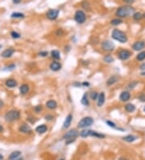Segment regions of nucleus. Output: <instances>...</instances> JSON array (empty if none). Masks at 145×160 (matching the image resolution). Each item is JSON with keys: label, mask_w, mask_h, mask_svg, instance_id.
I'll use <instances>...</instances> for the list:
<instances>
[{"label": "nucleus", "mask_w": 145, "mask_h": 160, "mask_svg": "<svg viewBox=\"0 0 145 160\" xmlns=\"http://www.w3.org/2000/svg\"><path fill=\"white\" fill-rule=\"evenodd\" d=\"M82 8L83 9H85V10H86V11H90V3H89L88 1H83L82 3Z\"/></svg>", "instance_id": "nucleus-35"}, {"label": "nucleus", "mask_w": 145, "mask_h": 160, "mask_svg": "<svg viewBox=\"0 0 145 160\" xmlns=\"http://www.w3.org/2000/svg\"><path fill=\"white\" fill-rule=\"evenodd\" d=\"M94 121H93V117L91 116H86L83 117V118L77 123V127L79 129H86L88 127L91 126Z\"/></svg>", "instance_id": "nucleus-4"}, {"label": "nucleus", "mask_w": 145, "mask_h": 160, "mask_svg": "<svg viewBox=\"0 0 145 160\" xmlns=\"http://www.w3.org/2000/svg\"><path fill=\"white\" fill-rule=\"evenodd\" d=\"M140 75H141V76H145V71H142L140 73Z\"/></svg>", "instance_id": "nucleus-52"}, {"label": "nucleus", "mask_w": 145, "mask_h": 160, "mask_svg": "<svg viewBox=\"0 0 145 160\" xmlns=\"http://www.w3.org/2000/svg\"><path fill=\"white\" fill-rule=\"evenodd\" d=\"M124 109H125L126 112H129V113H132V112H134L135 111V106L132 103H127V104L124 106Z\"/></svg>", "instance_id": "nucleus-21"}, {"label": "nucleus", "mask_w": 145, "mask_h": 160, "mask_svg": "<svg viewBox=\"0 0 145 160\" xmlns=\"http://www.w3.org/2000/svg\"><path fill=\"white\" fill-rule=\"evenodd\" d=\"M102 49L105 52H111L113 51L115 48V45L113 41H109V40H105L102 42Z\"/></svg>", "instance_id": "nucleus-5"}, {"label": "nucleus", "mask_w": 145, "mask_h": 160, "mask_svg": "<svg viewBox=\"0 0 145 160\" xmlns=\"http://www.w3.org/2000/svg\"><path fill=\"white\" fill-rule=\"evenodd\" d=\"M135 12V10L133 7L131 5H124L122 7H119L115 11V16L120 18V19H123V18H127L131 16H133V14Z\"/></svg>", "instance_id": "nucleus-1"}, {"label": "nucleus", "mask_w": 145, "mask_h": 160, "mask_svg": "<svg viewBox=\"0 0 145 160\" xmlns=\"http://www.w3.org/2000/svg\"><path fill=\"white\" fill-rule=\"evenodd\" d=\"M74 20H75V21L77 23H80V24L83 23L86 20V16L85 12H84L83 11H82V10L77 11L76 13H75V15H74Z\"/></svg>", "instance_id": "nucleus-6"}, {"label": "nucleus", "mask_w": 145, "mask_h": 160, "mask_svg": "<svg viewBox=\"0 0 145 160\" xmlns=\"http://www.w3.org/2000/svg\"><path fill=\"white\" fill-rule=\"evenodd\" d=\"M3 131V125H0V133H2Z\"/></svg>", "instance_id": "nucleus-51"}, {"label": "nucleus", "mask_w": 145, "mask_h": 160, "mask_svg": "<svg viewBox=\"0 0 145 160\" xmlns=\"http://www.w3.org/2000/svg\"><path fill=\"white\" fill-rule=\"evenodd\" d=\"M143 112H145V106H144V107H143Z\"/></svg>", "instance_id": "nucleus-56"}, {"label": "nucleus", "mask_w": 145, "mask_h": 160, "mask_svg": "<svg viewBox=\"0 0 145 160\" xmlns=\"http://www.w3.org/2000/svg\"><path fill=\"white\" fill-rule=\"evenodd\" d=\"M106 101V95L104 92H100L99 94V97L97 99V106L98 107H102Z\"/></svg>", "instance_id": "nucleus-11"}, {"label": "nucleus", "mask_w": 145, "mask_h": 160, "mask_svg": "<svg viewBox=\"0 0 145 160\" xmlns=\"http://www.w3.org/2000/svg\"><path fill=\"white\" fill-rule=\"evenodd\" d=\"M14 53H15V49H12V48H10V49H7L4 50L2 53L1 56L4 58H9L14 54Z\"/></svg>", "instance_id": "nucleus-15"}, {"label": "nucleus", "mask_w": 145, "mask_h": 160, "mask_svg": "<svg viewBox=\"0 0 145 160\" xmlns=\"http://www.w3.org/2000/svg\"><path fill=\"white\" fill-rule=\"evenodd\" d=\"M78 136H79V133H78V131L77 129H70L64 134L63 138L65 139V140L76 139V138H77Z\"/></svg>", "instance_id": "nucleus-8"}, {"label": "nucleus", "mask_w": 145, "mask_h": 160, "mask_svg": "<svg viewBox=\"0 0 145 160\" xmlns=\"http://www.w3.org/2000/svg\"><path fill=\"white\" fill-rule=\"evenodd\" d=\"M131 99V93L128 91H123L120 93L119 100L122 102H127Z\"/></svg>", "instance_id": "nucleus-12"}, {"label": "nucleus", "mask_w": 145, "mask_h": 160, "mask_svg": "<svg viewBox=\"0 0 145 160\" xmlns=\"http://www.w3.org/2000/svg\"><path fill=\"white\" fill-rule=\"evenodd\" d=\"M15 68V64H10L7 66H6V68H4V70H13Z\"/></svg>", "instance_id": "nucleus-41"}, {"label": "nucleus", "mask_w": 145, "mask_h": 160, "mask_svg": "<svg viewBox=\"0 0 145 160\" xmlns=\"http://www.w3.org/2000/svg\"><path fill=\"white\" fill-rule=\"evenodd\" d=\"M111 37L114 40L119 41V43H122V44L127 43L128 41V37H127V34H126L124 32H123L122 30H119L118 29H113V31L111 32Z\"/></svg>", "instance_id": "nucleus-2"}, {"label": "nucleus", "mask_w": 145, "mask_h": 160, "mask_svg": "<svg viewBox=\"0 0 145 160\" xmlns=\"http://www.w3.org/2000/svg\"><path fill=\"white\" fill-rule=\"evenodd\" d=\"M45 106L48 108L49 109L53 110V109H56L57 108V103L54 100H48L46 102Z\"/></svg>", "instance_id": "nucleus-14"}, {"label": "nucleus", "mask_w": 145, "mask_h": 160, "mask_svg": "<svg viewBox=\"0 0 145 160\" xmlns=\"http://www.w3.org/2000/svg\"><path fill=\"white\" fill-rule=\"evenodd\" d=\"M121 23H123V20L120 18H115L110 20V24L113 26H118L121 24Z\"/></svg>", "instance_id": "nucleus-27"}, {"label": "nucleus", "mask_w": 145, "mask_h": 160, "mask_svg": "<svg viewBox=\"0 0 145 160\" xmlns=\"http://www.w3.org/2000/svg\"><path fill=\"white\" fill-rule=\"evenodd\" d=\"M20 92L22 95H26L29 92V86L27 84H22L20 87Z\"/></svg>", "instance_id": "nucleus-23"}, {"label": "nucleus", "mask_w": 145, "mask_h": 160, "mask_svg": "<svg viewBox=\"0 0 145 160\" xmlns=\"http://www.w3.org/2000/svg\"><path fill=\"white\" fill-rule=\"evenodd\" d=\"M123 1L127 4V5H132V3H135V0H123Z\"/></svg>", "instance_id": "nucleus-45"}, {"label": "nucleus", "mask_w": 145, "mask_h": 160, "mask_svg": "<svg viewBox=\"0 0 145 160\" xmlns=\"http://www.w3.org/2000/svg\"><path fill=\"white\" fill-rule=\"evenodd\" d=\"M59 13H60V11L58 9H49V10L47 11L46 16L49 20H55L57 19V17L59 16Z\"/></svg>", "instance_id": "nucleus-9"}, {"label": "nucleus", "mask_w": 145, "mask_h": 160, "mask_svg": "<svg viewBox=\"0 0 145 160\" xmlns=\"http://www.w3.org/2000/svg\"><path fill=\"white\" fill-rule=\"evenodd\" d=\"M103 61L106 63H113L115 62V58L112 57L111 55L107 54V55H105L103 57Z\"/></svg>", "instance_id": "nucleus-29"}, {"label": "nucleus", "mask_w": 145, "mask_h": 160, "mask_svg": "<svg viewBox=\"0 0 145 160\" xmlns=\"http://www.w3.org/2000/svg\"><path fill=\"white\" fill-rule=\"evenodd\" d=\"M139 100L142 103H145V94L144 93H141L139 96Z\"/></svg>", "instance_id": "nucleus-42"}, {"label": "nucleus", "mask_w": 145, "mask_h": 160, "mask_svg": "<svg viewBox=\"0 0 145 160\" xmlns=\"http://www.w3.org/2000/svg\"><path fill=\"white\" fill-rule=\"evenodd\" d=\"M5 84H6V86L9 88H14V87H15L17 86V81L15 79H13V78H8L6 80V82H5Z\"/></svg>", "instance_id": "nucleus-20"}, {"label": "nucleus", "mask_w": 145, "mask_h": 160, "mask_svg": "<svg viewBox=\"0 0 145 160\" xmlns=\"http://www.w3.org/2000/svg\"><path fill=\"white\" fill-rule=\"evenodd\" d=\"M123 140L125 141V142H127L131 143V142H135V141H136L137 137L136 136H135V135H132V134H129V135H127V136H125V137H123Z\"/></svg>", "instance_id": "nucleus-22"}, {"label": "nucleus", "mask_w": 145, "mask_h": 160, "mask_svg": "<svg viewBox=\"0 0 145 160\" xmlns=\"http://www.w3.org/2000/svg\"><path fill=\"white\" fill-rule=\"evenodd\" d=\"M60 160H64V159H60Z\"/></svg>", "instance_id": "nucleus-59"}, {"label": "nucleus", "mask_w": 145, "mask_h": 160, "mask_svg": "<svg viewBox=\"0 0 145 160\" xmlns=\"http://www.w3.org/2000/svg\"><path fill=\"white\" fill-rule=\"evenodd\" d=\"M82 86H84V87H89V86H90V83H89L88 82H83L82 83Z\"/></svg>", "instance_id": "nucleus-48"}, {"label": "nucleus", "mask_w": 145, "mask_h": 160, "mask_svg": "<svg viewBox=\"0 0 145 160\" xmlns=\"http://www.w3.org/2000/svg\"><path fill=\"white\" fill-rule=\"evenodd\" d=\"M19 131L21 132V133H23V134H29L32 132L31 127L29 125H25V124H23L20 126V128H19Z\"/></svg>", "instance_id": "nucleus-13"}, {"label": "nucleus", "mask_w": 145, "mask_h": 160, "mask_svg": "<svg viewBox=\"0 0 145 160\" xmlns=\"http://www.w3.org/2000/svg\"><path fill=\"white\" fill-rule=\"evenodd\" d=\"M44 118L46 121H52L53 119V115H51V114H47L45 116H44Z\"/></svg>", "instance_id": "nucleus-44"}, {"label": "nucleus", "mask_w": 145, "mask_h": 160, "mask_svg": "<svg viewBox=\"0 0 145 160\" xmlns=\"http://www.w3.org/2000/svg\"><path fill=\"white\" fill-rule=\"evenodd\" d=\"M90 98L92 99L93 100H97V99H98V97H99V92H97V91H91L90 92Z\"/></svg>", "instance_id": "nucleus-36"}, {"label": "nucleus", "mask_w": 145, "mask_h": 160, "mask_svg": "<svg viewBox=\"0 0 145 160\" xmlns=\"http://www.w3.org/2000/svg\"><path fill=\"white\" fill-rule=\"evenodd\" d=\"M132 48L134 51H143V49L145 48V41H137L132 45Z\"/></svg>", "instance_id": "nucleus-10"}, {"label": "nucleus", "mask_w": 145, "mask_h": 160, "mask_svg": "<svg viewBox=\"0 0 145 160\" xmlns=\"http://www.w3.org/2000/svg\"><path fill=\"white\" fill-rule=\"evenodd\" d=\"M11 36L13 39H19V38H20V36H21V35L15 31H12L11 32Z\"/></svg>", "instance_id": "nucleus-37"}, {"label": "nucleus", "mask_w": 145, "mask_h": 160, "mask_svg": "<svg viewBox=\"0 0 145 160\" xmlns=\"http://www.w3.org/2000/svg\"><path fill=\"white\" fill-rule=\"evenodd\" d=\"M92 131L91 129H84L83 130H82L80 132V134H79V135L81 136L82 138H87V137H90V136H91V134H92Z\"/></svg>", "instance_id": "nucleus-24"}, {"label": "nucleus", "mask_w": 145, "mask_h": 160, "mask_svg": "<svg viewBox=\"0 0 145 160\" xmlns=\"http://www.w3.org/2000/svg\"><path fill=\"white\" fill-rule=\"evenodd\" d=\"M49 68L51 70H53V71H59V70L61 69V64L58 62H53L50 64Z\"/></svg>", "instance_id": "nucleus-18"}, {"label": "nucleus", "mask_w": 145, "mask_h": 160, "mask_svg": "<svg viewBox=\"0 0 145 160\" xmlns=\"http://www.w3.org/2000/svg\"><path fill=\"white\" fill-rule=\"evenodd\" d=\"M1 47H2V46H1V45H0V48H1Z\"/></svg>", "instance_id": "nucleus-58"}, {"label": "nucleus", "mask_w": 145, "mask_h": 160, "mask_svg": "<svg viewBox=\"0 0 145 160\" xmlns=\"http://www.w3.org/2000/svg\"><path fill=\"white\" fill-rule=\"evenodd\" d=\"M119 160H128L127 158H123V157H121V158H119Z\"/></svg>", "instance_id": "nucleus-53"}, {"label": "nucleus", "mask_w": 145, "mask_h": 160, "mask_svg": "<svg viewBox=\"0 0 145 160\" xmlns=\"http://www.w3.org/2000/svg\"><path fill=\"white\" fill-rule=\"evenodd\" d=\"M51 56H52V58L55 60L60 59V54L57 49H53L51 51Z\"/></svg>", "instance_id": "nucleus-26"}, {"label": "nucleus", "mask_w": 145, "mask_h": 160, "mask_svg": "<svg viewBox=\"0 0 145 160\" xmlns=\"http://www.w3.org/2000/svg\"><path fill=\"white\" fill-rule=\"evenodd\" d=\"M42 109H43V107H42V105H36L34 107V111L36 113H39V112H40L42 111Z\"/></svg>", "instance_id": "nucleus-38"}, {"label": "nucleus", "mask_w": 145, "mask_h": 160, "mask_svg": "<svg viewBox=\"0 0 145 160\" xmlns=\"http://www.w3.org/2000/svg\"><path fill=\"white\" fill-rule=\"evenodd\" d=\"M73 85L75 86L76 87H80L81 86H82V83H78V82H75L73 83Z\"/></svg>", "instance_id": "nucleus-47"}, {"label": "nucleus", "mask_w": 145, "mask_h": 160, "mask_svg": "<svg viewBox=\"0 0 145 160\" xmlns=\"http://www.w3.org/2000/svg\"><path fill=\"white\" fill-rule=\"evenodd\" d=\"M13 1V3H15V4H19V3H20L22 0H12Z\"/></svg>", "instance_id": "nucleus-49"}, {"label": "nucleus", "mask_w": 145, "mask_h": 160, "mask_svg": "<svg viewBox=\"0 0 145 160\" xmlns=\"http://www.w3.org/2000/svg\"><path fill=\"white\" fill-rule=\"evenodd\" d=\"M132 53L128 49H121L118 52V58L122 61H126L132 57Z\"/></svg>", "instance_id": "nucleus-7"}, {"label": "nucleus", "mask_w": 145, "mask_h": 160, "mask_svg": "<svg viewBox=\"0 0 145 160\" xmlns=\"http://www.w3.org/2000/svg\"><path fill=\"white\" fill-rule=\"evenodd\" d=\"M72 121H73V115L69 114L66 117H65V120L63 123V129H68L69 127L71 125Z\"/></svg>", "instance_id": "nucleus-16"}, {"label": "nucleus", "mask_w": 145, "mask_h": 160, "mask_svg": "<svg viewBox=\"0 0 145 160\" xmlns=\"http://www.w3.org/2000/svg\"><path fill=\"white\" fill-rule=\"evenodd\" d=\"M13 160H23V158L19 157V158H15V159H13Z\"/></svg>", "instance_id": "nucleus-54"}, {"label": "nucleus", "mask_w": 145, "mask_h": 160, "mask_svg": "<svg viewBox=\"0 0 145 160\" xmlns=\"http://www.w3.org/2000/svg\"><path fill=\"white\" fill-rule=\"evenodd\" d=\"M138 83H139L138 81H136V80H133V81L130 82V83H128V85H127V89H128V90H133V89L138 85Z\"/></svg>", "instance_id": "nucleus-33"}, {"label": "nucleus", "mask_w": 145, "mask_h": 160, "mask_svg": "<svg viewBox=\"0 0 145 160\" xmlns=\"http://www.w3.org/2000/svg\"><path fill=\"white\" fill-rule=\"evenodd\" d=\"M3 105H4V103H3V101L0 100V109H1V108H3Z\"/></svg>", "instance_id": "nucleus-50"}, {"label": "nucleus", "mask_w": 145, "mask_h": 160, "mask_svg": "<svg viewBox=\"0 0 145 160\" xmlns=\"http://www.w3.org/2000/svg\"><path fill=\"white\" fill-rule=\"evenodd\" d=\"M21 155V152L20 151H18V150H16V151H13L11 154L10 156H9V159L10 160H13V159H15L17 158H19Z\"/></svg>", "instance_id": "nucleus-32"}, {"label": "nucleus", "mask_w": 145, "mask_h": 160, "mask_svg": "<svg viewBox=\"0 0 145 160\" xmlns=\"http://www.w3.org/2000/svg\"><path fill=\"white\" fill-rule=\"evenodd\" d=\"M64 34H65V32L61 29H57V32H56V36H64Z\"/></svg>", "instance_id": "nucleus-40"}, {"label": "nucleus", "mask_w": 145, "mask_h": 160, "mask_svg": "<svg viewBox=\"0 0 145 160\" xmlns=\"http://www.w3.org/2000/svg\"><path fill=\"white\" fill-rule=\"evenodd\" d=\"M106 122L107 125H108L109 127H111V128H114V129H116V128H117L116 124L114 123L113 121H106Z\"/></svg>", "instance_id": "nucleus-39"}, {"label": "nucleus", "mask_w": 145, "mask_h": 160, "mask_svg": "<svg viewBox=\"0 0 145 160\" xmlns=\"http://www.w3.org/2000/svg\"><path fill=\"white\" fill-rule=\"evenodd\" d=\"M47 131H48V126L44 124L40 125L36 128V132L39 134H44Z\"/></svg>", "instance_id": "nucleus-17"}, {"label": "nucleus", "mask_w": 145, "mask_h": 160, "mask_svg": "<svg viewBox=\"0 0 145 160\" xmlns=\"http://www.w3.org/2000/svg\"><path fill=\"white\" fill-rule=\"evenodd\" d=\"M139 69L142 70V71H145V62L142 63L139 65Z\"/></svg>", "instance_id": "nucleus-46"}, {"label": "nucleus", "mask_w": 145, "mask_h": 160, "mask_svg": "<svg viewBox=\"0 0 145 160\" xmlns=\"http://www.w3.org/2000/svg\"><path fill=\"white\" fill-rule=\"evenodd\" d=\"M20 111L15 110V109L8 111L5 114V116H4V118H5L6 121L7 122H13L15 121H17L20 119Z\"/></svg>", "instance_id": "nucleus-3"}, {"label": "nucleus", "mask_w": 145, "mask_h": 160, "mask_svg": "<svg viewBox=\"0 0 145 160\" xmlns=\"http://www.w3.org/2000/svg\"><path fill=\"white\" fill-rule=\"evenodd\" d=\"M81 103H82V105L86 106V107L90 105V101H89V100H88V94L87 93H85L83 95L82 100H81Z\"/></svg>", "instance_id": "nucleus-25"}, {"label": "nucleus", "mask_w": 145, "mask_h": 160, "mask_svg": "<svg viewBox=\"0 0 145 160\" xmlns=\"http://www.w3.org/2000/svg\"><path fill=\"white\" fill-rule=\"evenodd\" d=\"M132 17H133V20H135V21H139V20H141L143 18V14L141 13V12H135L134 14H133V16H132Z\"/></svg>", "instance_id": "nucleus-28"}, {"label": "nucleus", "mask_w": 145, "mask_h": 160, "mask_svg": "<svg viewBox=\"0 0 145 160\" xmlns=\"http://www.w3.org/2000/svg\"><path fill=\"white\" fill-rule=\"evenodd\" d=\"M91 137H94V138H97L102 139V138H105L106 135L102 134H100V133H99V132H96L94 130H93L92 134H91Z\"/></svg>", "instance_id": "nucleus-30"}, {"label": "nucleus", "mask_w": 145, "mask_h": 160, "mask_svg": "<svg viewBox=\"0 0 145 160\" xmlns=\"http://www.w3.org/2000/svg\"><path fill=\"white\" fill-rule=\"evenodd\" d=\"M39 55L40 56V57H47V56L49 55V53L47 51H41L39 53Z\"/></svg>", "instance_id": "nucleus-43"}, {"label": "nucleus", "mask_w": 145, "mask_h": 160, "mask_svg": "<svg viewBox=\"0 0 145 160\" xmlns=\"http://www.w3.org/2000/svg\"><path fill=\"white\" fill-rule=\"evenodd\" d=\"M119 81V77L117 75H112L108 79L106 80V85L107 86H112L115 84L117 82Z\"/></svg>", "instance_id": "nucleus-19"}, {"label": "nucleus", "mask_w": 145, "mask_h": 160, "mask_svg": "<svg viewBox=\"0 0 145 160\" xmlns=\"http://www.w3.org/2000/svg\"><path fill=\"white\" fill-rule=\"evenodd\" d=\"M11 17L15 18V19H22V18H24V14L20 13V12H14L11 14Z\"/></svg>", "instance_id": "nucleus-34"}, {"label": "nucleus", "mask_w": 145, "mask_h": 160, "mask_svg": "<svg viewBox=\"0 0 145 160\" xmlns=\"http://www.w3.org/2000/svg\"><path fill=\"white\" fill-rule=\"evenodd\" d=\"M3 155H0V159H3Z\"/></svg>", "instance_id": "nucleus-55"}, {"label": "nucleus", "mask_w": 145, "mask_h": 160, "mask_svg": "<svg viewBox=\"0 0 145 160\" xmlns=\"http://www.w3.org/2000/svg\"><path fill=\"white\" fill-rule=\"evenodd\" d=\"M143 18H145V13H144V14H143Z\"/></svg>", "instance_id": "nucleus-57"}, {"label": "nucleus", "mask_w": 145, "mask_h": 160, "mask_svg": "<svg viewBox=\"0 0 145 160\" xmlns=\"http://www.w3.org/2000/svg\"><path fill=\"white\" fill-rule=\"evenodd\" d=\"M136 60L138 62H143L145 60V51H140L136 55Z\"/></svg>", "instance_id": "nucleus-31"}]
</instances>
